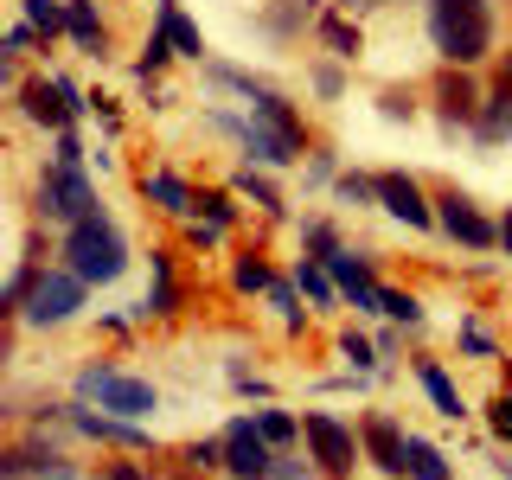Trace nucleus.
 <instances>
[{"label":"nucleus","mask_w":512,"mask_h":480,"mask_svg":"<svg viewBox=\"0 0 512 480\" xmlns=\"http://www.w3.org/2000/svg\"><path fill=\"white\" fill-rule=\"evenodd\" d=\"M474 135H480V141H512V90H506V84L493 90V103L474 116Z\"/></svg>","instance_id":"18"},{"label":"nucleus","mask_w":512,"mask_h":480,"mask_svg":"<svg viewBox=\"0 0 512 480\" xmlns=\"http://www.w3.org/2000/svg\"><path fill=\"white\" fill-rule=\"evenodd\" d=\"M314 90L320 96H340V71H333V64H320V71H314Z\"/></svg>","instance_id":"38"},{"label":"nucleus","mask_w":512,"mask_h":480,"mask_svg":"<svg viewBox=\"0 0 512 480\" xmlns=\"http://www.w3.org/2000/svg\"><path fill=\"white\" fill-rule=\"evenodd\" d=\"M442 231L448 237H455V244H468V250H487V244H500V224H487V218H480L474 212V199H468V192H442Z\"/></svg>","instance_id":"9"},{"label":"nucleus","mask_w":512,"mask_h":480,"mask_svg":"<svg viewBox=\"0 0 512 480\" xmlns=\"http://www.w3.org/2000/svg\"><path fill=\"white\" fill-rule=\"evenodd\" d=\"M340 199H346V205H365V199H378V180H359V173H346V180H340Z\"/></svg>","instance_id":"31"},{"label":"nucleus","mask_w":512,"mask_h":480,"mask_svg":"<svg viewBox=\"0 0 512 480\" xmlns=\"http://www.w3.org/2000/svg\"><path fill=\"white\" fill-rule=\"evenodd\" d=\"M269 480H308V468H301V461H276V474Z\"/></svg>","instance_id":"41"},{"label":"nucleus","mask_w":512,"mask_h":480,"mask_svg":"<svg viewBox=\"0 0 512 480\" xmlns=\"http://www.w3.org/2000/svg\"><path fill=\"white\" fill-rule=\"evenodd\" d=\"M500 84H506V90H512V52H506V71H500Z\"/></svg>","instance_id":"43"},{"label":"nucleus","mask_w":512,"mask_h":480,"mask_svg":"<svg viewBox=\"0 0 512 480\" xmlns=\"http://www.w3.org/2000/svg\"><path fill=\"white\" fill-rule=\"evenodd\" d=\"M500 244H506V250H512V212H506V218H500Z\"/></svg>","instance_id":"42"},{"label":"nucleus","mask_w":512,"mask_h":480,"mask_svg":"<svg viewBox=\"0 0 512 480\" xmlns=\"http://www.w3.org/2000/svg\"><path fill=\"white\" fill-rule=\"evenodd\" d=\"M64 256H71V276H84V282H116L128 269V244H122V231L103 212H90V218L71 224Z\"/></svg>","instance_id":"3"},{"label":"nucleus","mask_w":512,"mask_h":480,"mask_svg":"<svg viewBox=\"0 0 512 480\" xmlns=\"http://www.w3.org/2000/svg\"><path fill=\"white\" fill-rule=\"evenodd\" d=\"M346 359L359 365V372H372V365H378V352H372V340H359V333H346Z\"/></svg>","instance_id":"33"},{"label":"nucleus","mask_w":512,"mask_h":480,"mask_svg":"<svg viewBox=\"0 0 512 480\" xmlns=\"http://www.w3.org/2000/svg\"><path fill=\"white\" fill-rule=\"evenodd\" d=\"M359 442H365V455H372V468H384V474H404V442H410V436H397V423H391V416H365Z\"/></svg>","instance_id":"13"},{"label":"nucleus","mask_w":512,"mask_h":480,"mask_svg":"<svg viewBox=\"0 0 512 480\" xmlns=\"http://www.w3.org/2000/svg\"><path fill=\"white\" fill-rule=\"evenodd\" d=\"M64 26H71V39L84 45V52L103 58V20H96V7H90V0H64Z\"/></svg>","instance_id":"17"},{"label":"nucleus","mask_w":512,"mask_h":480,"mask_svg":"<svg viewBox=\"0 0 512 480\" xmlns=\"http://www.w3.org/2000/svg\"><path fill=\"white\" fill-rule=\"evenodd\" d=\"M186 480H199V468H186Z\"/></svg>","instance_id":"45"},{"label":"nucleus","mask_w":512,"mask_h":480,"mask_svg":"<svg viewBox=\"0 0 512 480\" xmlns=\"http://www.w3.org/2000/svg\"><path fill=\"white\" fill-rule=\"evenodd\" d=\"M192 205H199V212H205V218H212V224H218V231H224V224H231V218H237V212H231V199H224V192H199V199H192Z\"/></svg>","instance_id":"29"},{"label":"nucleus","mask_w":512,"mask_h":480,"mask_svg":"<svg viewBox=\"0 0 512 480\" xmlns=\"http://www.w3.org/2000/svg\"><path fill=\"white\" fill-rule=\"evenodd\" d=\"M378 205L391 218H404L410 231H429V224H436V212L423 205V186H416L410 173H378Z\"/></svg>","instance_id":"11"},{"label":"nucleus","mask_w":512,"mask_h":480,"mask_svg":"<svg viewBox=\"0 0 512 480\" xmlns=\"http://www.w3.org/2000/svg\"><path fill=\"white\" fill-rule=\"evenodd\" d=\"M77 308H84V276L39 269V282H32V295H26V320H32V327H58V320H71Z\"/></svg>","instance_id":"6"},{"label":"nucleus","mask_w":512,"mask_h":480,"mask_svg":"<svg viewBox=\"0 0 512 480\" xmlns=\"http://www.w3.org/2000/svg\"><path fill=\"white\" fill-rule=\"evenodd\" d=\"M327 276L352 295V308H378V295L384 288L372 282V269H365V256H352V250H340V256H327Z\"/></svg>","instance_id":"14"},{"label":"nucleus","mask_w":512,"mask_h":480,"mask_svg":"<svg viewBox=\"0 0 512 480\" xmlns=\"http://www.w3.org/2000/svg\"><path fill=\"white\" fill-rule=\"evenodd\" d=\"M141 192L160 199V212H192V192H186V180H173V173H141Z\"/></svg>","instance_id":"20"},{"label":"nucleus","mask_w":512,"mask_h":480,"mask_svg":"<svg viewBox=\"0 0 512 480\" xmlns=\"http://www.w3.org/2000/svg\"><path fill=\"white\" fill-rule=\"evenodd\" d=\"M346 7H378V0H346Z\"/></svg>","instance_id":"44"},{"label":"nucleus","mask_w":512,"mask_h":480,"mask_svg":"<svg viewBox=\"0 0 512 480\" xmlns=\"http://www.w3.org/2000/svg\"><path fill=\"white\" fill-rule=\"evenodd\" d=\"M404 474H410V480H455V474H448V461H442V448L423 442V436L404 442Z\"/></svg>","instance_id":"15"},{"label":"nucleus","mask_w":512,"mask_h":480,"mask_svg":"<svg viewBox=\"0 0 512 480\" xmlns=\"http://www.w3.org/2000/svg\"><path fill=\"white\" fill-rule=\"evenodd\" d=\"M218 455H224L218 442H192V448H186V468H199V474H205V468H218Z\"/></svg>","instance_id":"34"},{"label":"nucleus","mask_w":512,"mask_h":480,"mask_svg":"<svg viewBox=\"0 0 512 480\" xmlns=\"http://www.w3.org/2000/svg\"><path fill=\"white\" fill-rule=\"evenodd\" d=\"M237 186H244V192H250V199H256V205H269V212H282V199H276V186H269V180H263V173H250V167H244V173H237Z\"/></svg>","instance_id":"27"},{"label":"nucleus","mask_w":512,"mask_h":480,"mask_svg":"<svg viewBox=\"0 0 512 480\" xmlns=\"http://www.w3.org/2000/svg\"><path fill=\"white\" fill-rule=\"evenodd\" d=\"M308 250L320 256V263H327V256H340V237H333L327 224H308Z\"/></svg>","instance_id":"32"},{"label":"nucleus","mask_w":512,"mask_h":480,"mask_svg":"<svg viewBox=\"0 0 512 480\" xmlns=\"http://www.w3.org/2000/svg\"><path fill=\"white\" fill-rule=\"evenodd\" d=\"M493 436L512 442V397H500V404H493Z\"/></svg>","instance_id":"37"},{"label":"nucleus","mask_w":512,"mask_h":480,"mask_svg":"<svg viewBox=\"0 0 512 480\" xmlns=\"http://www.w3.org/2000/svg\"><path fill=\"white\" fill-rule=\"evenodd\" d=\"M320 39H327L340 58H359V52H365V32H359V26H346L340 13H327V20H320Z\"/></svg>","instance_id":"23"},{"label":"nucleus","mask_w":512,"mask_h":480,"mask_svg":"<svg viewBox=\"0 0 512 480\" xmlns=\"http://www.w3.org/2000/svg\"><path fill=\"white\" fill-rule=\"evenodd\" d=\"M423 391L436 397V410L448 416V423H455V416H468V404H461V391L448 384V372H442V365H423Z\"/></svg>","instance_id":"21"},{"label":"nucleus","mask_w":512,"mask_h":480,"mask_svg":"<svg viewBox=\"0 0 512 480\" xmlns=\"http://www.w3.org/2000/svg\"><path fill=\"white\" fill-rule=\"evenodd\" d=\"M160 26H167V32H173V45H180V52H186V58H199V52H205V39H199V26H192V20H180V7H173V0H160Z\"/></svg>","instance_id":"22"},{"label":"nucleus","mask_w":512,"mask_h":480,"mask_svg":"<svg viewBox=\"0 0 512 480\" xmlns=\"http://www.w3.org/2000/svg\"><path fill=\"white\" fill-rule=\"evenodd\" d=\"M429 39H436V52L448 64H480L493 45V13L487 0H429Z\"/></svg>","instance_id":"1"},{"label":"nucleus","mask_w":512,"mask_h":480,"mask_svg":"<svg viewBox=\"0 0 512 480\" xmlns=\"http://www.w3.org/2000/svg\"><path fill=\"white\" fill-rule=\"evenodd\" d=\"M378 308L391 314V320H404V327H416V320H423V301L404 295V288H384V295H378Z\"/></svg>","instance_id":"25"},{"label":"nucleus","mask_w":512,"mask_h":480,"mask_svg":"<svg viewBox=\"0 0 512 480\" xmlns=\"http://www.w3.org/2000/svg\"><path fill=\"white\" fill-rule=\"evenodd\" d=\"M301 436H308L314 461H320V468H327L333 480H346V474H352V461H359V442H352V429H346V423H333L327 410H308V416H301Z\"/></svg>","instance_id":"7"},{"label":"nucleus","mask_w":512,"mask_h":480,"mask_svg":"<svg viewBox=\"0 0 512 480\" xmlns=\"http://www.w3.org/2000/svg\"><path fill=\"white\" fill-rule=\"evenodd\" d=\"M224 468H231L237 480H269L276 474V448L263 442L256 416H237V423L224 429Z\"/></svg>","instance_id":"8"},{"label":"nucleus","mask_w":512,"mask_h":480,"mask_svg":"<svg viewBox=\"0 0 512 480\" xmlns=\"http://www.w3.org/2000/svg\"><path fill=\"white\" fill-rule=\"evenodd\" d=\"M103 480H148V474H141L135 461H109V468H103Z\"/></svg>","instance_id":"40"},{"label":"nucleus","mask_w":512,"mask_h":480,"mask_svg":"<svg viewBox=\"0 0 512 480\" xmlns=\"http://www.w3.org/2000/svg\"><path fill=\"white\" fill-rule=\"evenodd\" d=\"M301 288H308V295L320 301V308H327V301H333V282H327V276H320V269H314V263H308V269H301Z\"/></svg>","instance_id":"35"},{"label":"nucleus","mask_w":512,"mask_h":480,"mask_svg":"<svg viewBox=\"0 0 512 480\" xmlns=\"http://www.w3.org/2000/svg\"><path fill=\"white\" fill-rule=\"evenodd\" d=\"M308 20H314L308 0H282V7L269 13V26H276V32H295V26H308Z\"/></svg>","instance_id":"26"},{"label":"nucleus","mask_w":512,"mask_h":480,"mask_svg":"<svg viewBox=\"0 0 512 480\" xmlns=\"http://www.w3.org/2000/svg\"><path fill=\"white\" fill-rule=\"evenodd\" d=\"M256 429H263V442H269V448H288V442L301 436V423H295L288 410H256Z\"/></svg>","instance_id":"24"},{"label":"nucleus","mask_w":512,"mask_h":480,"mask_svg":"<svg viewBox=\"0 0 512 480\" xmlns=\"http://www.w3.org/2000/svg\"><path fill=\"white\" fill-rule=\"evenodd\" d=\"M231 282H237V288H244V295H250V288H269V269L256 263V256H244V263L231 269Z\"/></svg>","instance_id":"30"},{"label":"nucleus","mask_w":512,"mask_h":480,"mask_svg":"<svg viewBox=\"0 0 512 480\" xmlns=\"http://www.w3.org/2000/svg\"><path fill=\"white\" fill-rule=\"evenodd\" d=\"M64 423L71 429H84V436H96V442H122V448H154L148 442V429H135L128 416H96V410H64Z\"/></svg>","instance_id":"12"},{"label":"nucleus","mask_w":512,"mask_h":480,"mask_svg":"<svg viewBox=\"0 0 512 480\" xmlns=\"http://www.w3.org/2000/svg\"><path fill=\"white\" fill-rule=\"evenodd\" d=\"M77 391L96 397V410H109V416H148L154 410V384H141V378H128V372H109V365L77 372Z\"/></svg>","instance_id":"4"},{"label":"nucleus","mask_w":512,"mask_h":480,"mask_svg":"<svg viewBox=\"0 0 512 480\" xmlns=\"http://www.w3.org/2000/svg\"><path fill=\"white\" fill-rule=\"evenodd\" d=\"M269 301H276V308L295 320V288H288V282H269Z\"/></svg>","instance_id":"39"},{"label":"nucleus","mask_w":512,"mask_h":480,"mask_svg":"<svg viewBox=\"0 0 512 480\" xmlns=\"http://www.w3.org/2000/svg\"><path fill=\"white\" fill-rule=\"evenodd\" d=\"M39 212L45 218H64V224L90 218L96 212V192L84 180V167H58V160H52V173H39Z\"/></svg>","instance_id":"5"},{"label":"nucleus","mask_w":512,"mask_h":480,"mask_svg":"<svg viewBox=\"0 0 512 480\" xmlns=\"http://www.w3.org/2000/svg\"><path fill=\"white\" fill-rule=\"evenodd\" d=\"M20 103H26V116L39 128H64L77 109H84V96H77V84H45V77H39V84L20 90Z\"/></svg>","instance_id":"10"},{"label":"nucleus","mask_w":512,"mask_h":480,"mask_svg":"<svg viewBox=\"0 0 512 480\" xmlns=\"http://www.w3.org/2000/svg\"><path fill=\"white\" fill-rule=\"evenodd\" d=\"M436 96H442V116H448V122H474V116H480V103H474V84L461 77V64L442 77V90H436Z\"/></svg>","instance_id":"16"},{"label":"nucleus","mask_w":512,"mask_h":480,"mask_svg":"<svg viewBox=\"0 0 512 480\" xmlns=\"http://www.w3.org/2000/svg\"><path fill=\"white\" fill-rule=\"evenodd\" d=\"M58 167H84V148H77L71 128H58Z\"/></svg>","instance_id":"36"},{"label":"nucleus","mask_w":512,"mask_h":480,"mask_svg":"<svg viewBox=\"0 0 512 480\" xmlns=\"http://www.w3.org/2000/svg\"><path fill=\"white\" fill-rule=\"evenodd\" d=\"M148 269H154V295L141 301V314H173V308H180V295H173V263H167V250H154Z\"/></svg>","instance_id":"19"},{"label":"nucleus","mask_w":512,"mask_h":480,"mask_svg":"<svg viewBox=\"0 0 512 480\" xmlns=\"http://www.w3.org/2000/svg\"><path fill=\"white\" fill-rule=\"evenodd\" d=\"M231 128L244 135V148H250L256 160H269V167H288V160H301V148H308V128H301V116L282 103L276 90L256 96L250 122H231Z\"/></svg>","instance_id":"2"},{"label":"nucleus","mask_w":512,"mask_h":480,"mask_svg":"<svg viewBox=\"0 0 512 480\" xmlns=\"http://www.w3.org/2000/svg\"><path fill=\"white\" fill-rule=\"evenodd\" d=\"M26 20L39 26V32H58L64 26V7H58V0H26Z\"/></svg>","instance_id":"28"}]
</instances>
